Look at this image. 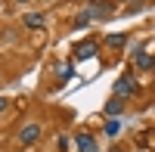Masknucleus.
<instances>
[{"label":"nucleus","instance_id":"7","mask_svg":"<svg viewBox=\"0 0 155 152\" xmlns=\"http://www.w3.org/2000/svg\"><path fill=\"white\" fill-rule=\"evenodd\" d=\"M121 112H124V99H118V96H112L109 103H106V115H109V118H118Z\"/></svg>","mask_w":155,"mask_h":152},{"label":"nucleus","instance_id":"5","mask_svg":"<svg viewBox=\"0 0 155 152\" xmlns=\"http://www.w3.org/2000/svg\"><path fill=\"white\" fill-rule=\"evenodd\" d=\"M22 22H25V28H31V31H37V28H44V12H25L22 16Z\"/></svg>","mask_w":155,"mask_h":152},{"label":"nucleus","instance_id":"8","mask_svg":"<svg viewBox=\"0 0 155 152\" xmlns=\"http://www.w3.org/2000/svg\"><path fill=\"white\" fill-rule=\"evenodd\" d=\"M134 62H137V65L143 68V71H149V68L155 65V62H152V56H149V53H143V50H137V53H134Z\"/></svg>","mask_w":155,"mask_h":152},{"label":"nucleus","instance_id":"9","mask_svg":"<svg viewBox=\"0 0 155 152\" xmlns=\"http://www.w3.org/2000/svg\"><path fill=\"white\" fill-rule=\"evenodd\" d=\"M118 134H121V121H118V118H109V121H106V137L115 140Z\"/></svg>","mask_w":155,"mask_h":152},{"label":"nucleus","instance_id":"1","mask_svg":"<svg viewBox=\"0 0 155 152\" xmlns=\"http://www.w3.org/2000/svg\"><path fill=\"white\" fill-rule=\"evenodd\" d=\"M134 93H137V78H134V74H121V78L115 81V96L127 99V96H134Z\"/></svg>","mask_w":155,"mask_h":152},{"label":"nucleus","instance_id":"3","mask_svg":"<svg viewBox=\"0 0 155 152\" xmlns=\"http://www.w3.org/2000/svg\"><path fill=\"white\" fill-rule=\"evenodd\" d=\"M84 12H87L90 19H106V16H112V12H115V3H90Z\"/></svg>","mask_w":155,"mask_h":152},{"label":"nucleus","instance_id":"2","mask_svg":"<svg viewBox=\"0 0 155 152\" xmlns=\"http://www.w3.org/2000/svg\"><path fill=\"white\" fill-rule=\"evenodd\" d=\"M37 137H41V124H25V127L19 131V143L22 146H31V143H37Z\"/></svg>","mask_w":155,"mask_h":152},{"label":"nucleus","instance_id":"12","mask_svg":"<svg viewBox=\"0 0 155 152\" xmlns=\"http://www.w3.org/2000/svg\"><path fill=\"white\" fill-rule=\"evenodd\" d=\"M6 109H9V99H6V96H0V112H6Z\"/></svg>","mask_w":155,"mask_h":152},{"label":"nucleus","instance_id":"10","mask_svg":"<svg viewBox=\"0 0 155 152\" xmlns=\"http://www.w3.org/2000/svg\"><path fill=\"white\" fill-rule=\"evenodd\" d=\"M106 44L109 47H124L127 44V34H106Z\"/></svg>","mask_w":155,"mask_h":152},{"label":"nucleus","instance_id":"4","mask_svg":"<svg viewBox=\"0 0 155 152\" xmlns=\"http://www.w3.org/2000/svg\"><path fill=\"white\" fill-rule=\"evenodd\" d=\"M96 50H99V47H96L93 41H81V44L74 47V59H93Z\"/></svg>","mask_w":155,"mask_h":152},{"label":"nucleus","instance_id":"6","mask_svg":"<svg viewBox=\"0 0 155 152\" xmlns=\"http://www.w3.org/2000/svg\"><path fill=\"white\" fill-rule=\"evenodd\" d=\"M74 140H78V152H96V140L90 134H78Z\"/></svg>","mask_w":155,"mask_h":152},{"label":"nucleus","instance_id":"11","mask_svg":"<svg viewBox=\"0 0 155 152\" xmlns=\"http://www.w3.org/2000/svg\"><path fill=\"white\" fill-rule=\"evenodd\" d=\"M56 74H59V78H71V74H74V65H56Z\"/></svg>","mask_w":155,"mask_h":152}]
</instances>
